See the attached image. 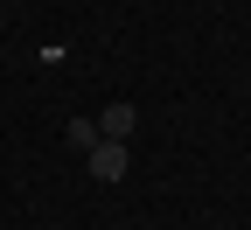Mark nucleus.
I'll use <instances>...</instances> for the list:
<instances>
[{
  "instance_id": "3",
  "label": "nucleus",
  "mask_w": 251,
  "mask_h": 230,
  "mask_svg": "<svg viewBox=\"0 0 251 230\" xmlns=\"http://www.w3.org/2000/svg\"><path fill=\"white\" fill-rule=\"evenodd\" d=\"M70 147H77V153L98 147V119H70Z\"/></svg>"
},
{
  "instance_id": "2",
  "label": "nucleus",
  "mask_w": 251,
  "mask_h": 230,
  "mask_svg": "<svg viewBox=\"0 0 251 230\" xmlns=\"http://www.w3.org/2000/svg\"><path fill=\"white\" fill-rule=\"evenodd\" d=\"M133 126H140V112L119 98V105H105V112H98V140H133Z\"/></svg>"
},
{
  "instance_id": "1",
  "label": "nucleus",
  "mask_w": 251,
  "mask_h": 230,
  "mask_svg": "<svg viewBox=\"0 0 251 230\" xmlns=\"http://www.w3.org/2000/svg\"><path fill=\"white\" fill-rule=\"evenodd\" d=\"M84 168L98 175V181H126V175H133V153H126V140H98V147L84 153Z\"/></svg>"
}]
</instances>
